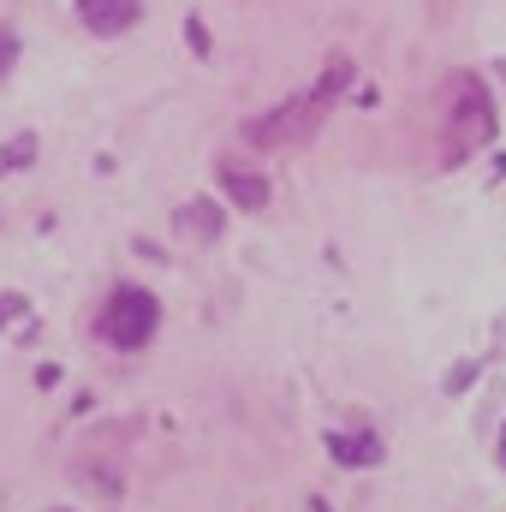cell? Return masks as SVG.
Masks as SVG:
<instances>
[{
  "label": "cell",
  "mask_w": 506,
  "mask_h": 512,
  "mask_svg": "<svg viewBox=\"0 0 506 512\" xmlns=\"http://www.w3.org/2000/svg\"><path fill=\"white\" fill-rule=\"evenodd\" d=\"M352 78H358L352 54H328L322 78H316L304 96H292V102L256 114L251 126H245V143H256V149H292V143H310V137L322 131V120H328V108L352 90Z\"/></svg>",
  "instance_id": "obj_1"
},
{
  "label": "cell",
  "mask_w": 506,
  "mask_h": 512,
  "mask_svg": "<svg viewBox=\"0 0 506 512\" xmlns=\"http://www.w3.org/2000/svg\"><path fill=\"white\" fill-rule=\"evenodd\" d=\"M441 126H447V167H459V155L483 149L495 137V102H489V84L459 72L447 84V108H441Z\"/></svg>",
  "instance_id": "obj_2"
},
{
  "label": "cell",
  "mask_w": 506,
  "mask_h": 512,
  "mask_svg": "<svg viewBox=\"0 0 506 512\" xmlns=\"http://www.w3.org/2000/svg\"><path fill=\"white\" fill-rule=\"evenodd\" d=\"M155 322H161V304H155V292H143V286H120V292L108 298V310H102V334H108L120 352H143V346L155 340Z\"/></svg>",
  "instance_id": "obj_3"
},
{
  "label": "cell",
  "mask_w": 506,
  "mask_h": 512,
  "mask_svg": "<svg viewBox=\"0 0 506 512\" xmlns=\"http://www.w3.org/2000/svg\"><path fill=\"white\" fill-rule=\"evenodd\" d=\"M78 18L96 36H126L131 24L143 18V0H78Z\"/></svg>",
  "instance_id": "obj_4"
},
{
  "label": "cell",
  "mask_w": 506,
  "mask_h": 512,
  "mask_svg": "<svg viewBox=\"0 0 506 512\" xmlns=\"http://www.w3.org/2000/svg\"><path fill=\"white\" fill-rule=\"evenodd\" d=\"M221 185H227V197H233L239 209H268V179H262V173H251V167L221 161Z\"/></svg>",
  "instance_id": "obj_5"
},
{
  "label": "cell",
  "mask_w": 506,
  "mask_h": 512,
  "mask_svg": "<svg viewBox=\"0 0 506 512\" xmlns=\"http://www.w3.org/2000/svg\"><path fill=\"white\" fill-rule=\"evenodd\" d=\"M328 459L334 465H381V441L370 435V429H358V435H328Z\"/></svg>",
  "instance_id": "obj_6"
},
{
  "label": "cell",
  "mask_w": 506,
  "mask_h": 512,
  "mask_svg": "<svg viewBox=\"0 0 506 512\" xmlns=\"http://www.w3.org/2000/svg\"><path fill=\"white\" fill-rule=\"evenodd\" d=\"M179 227H185L191 239H221V227H227V215H221V203H209V197H197V203H185V209H179Z\"/></svg>",
  "instance_id": "obj_7"
},
{
  "label": "cell",
  "mask_w": 506,
  "mask_h": 512,
  "mask_svg": "<svg viewBox=\"0 0 506 512\" xmlns=\"http://www.w3.org/2000/svg\"><path fill=\"white\" fill-rule=\"evenodd\" d=\"M30 161H36V137H30V131L0 149V167H30Z\"/></svg>",
  "instance_id": "obj_8"
},
{
  "label": "cell",
  "mask_w": 506,
  "mask_h": 512,
  "mask_svg": "<svg viewBox=\"0 0 506 512\" xmlns=\"http://www.w3.org/2000/svg\"><path fill=\"white\" fill-rule=\"evenodd\" d=\"M12 60H18V36L0 24V72H12Z\"/></svg>",
  "instance_id": "obj_9"
},
{
  "label": "cell",
  "mask_w": 506,
  "mask_h": 512,
  "mask_svg": "<svg viewBox=\"0 0 506 512\" xmlns=\"http://www.w3.org/2000/svg\"><path fill=\"white\" fill-rule=\"evenodd\" d=\"M24 316V298L18 292H0V322H18Z\"/></svg>",
  "instance_id": "obj_10"
},
{
  "label": "cell",
  "mask_w": 506,
  "mask_h": 512,
  "mask_svg": "<svg viewBox=\"0 0 506 512\" xmlns=\"http://www.w3.org/2000/svg\"><path fill=\"white\" fill-rule=\"evenodd\" d=\"M185 42H191V48H197V54H209V30H203V24H197V18H191V24H185Z\"/></svg>",
  "instance_id": "obj_11"
},
{
  "label": "cell",
  "mask_w": 506,
  "mask_h": 512,
  "mask_svg": "<svg viewBox=\"0 0 506 512\" xmlns=\"http://www.w3.org/2000/svg\"><path fill=\"white\" fill-rule=\"evenodd\" d=\"M471 376H477V364H459V370H453V382H447V387L459 393V387H471Z\"/></svg>",
  "instance_id": "obj_12"
},
{
  "label": "cell",
  "mask_w": 506,
  "mask_h": 512,
  "mask_svg": "<svg viewBox=\"0 0 506 512\" xmlns=\"http://www.w3.org/2000/svg\"><path fill=\"white\" fill-rule=\"evenodd\" d=\"M501 465H506V429H501Z\"/></svg>",
  "instance_id": "obj_13"
},
{
  "label": "cell",
  "mask_w": 506,
  "mask_h": 512,
  "mask_svg": "<svg viewBox=\"0 0 506 512\" xmlns=\"http://www.w3.org/2000/svg\"><path fill=\"white\" fill-rule=\"evenodd\" d=\"M316 512H328V507H316Z\"/></svg>",
  "instance_id": "obj_14"
}]
</instances>
